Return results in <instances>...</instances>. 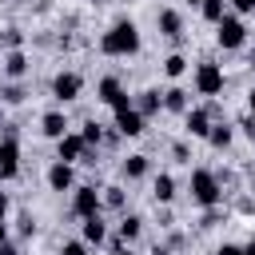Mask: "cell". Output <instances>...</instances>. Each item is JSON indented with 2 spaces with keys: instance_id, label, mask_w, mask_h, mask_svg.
Masks as SVG:
<instances>
[{
  "instance_id": "6da1fadb",
  "label": "cell",
  "mask_w": 255,
  "mask_h": 255,
  "mask_svg": "<svg viewBox=\"0 0 255 255\" xmlns=\"http://www.w3.org/2000/svg\"><path fill=\"white\" fill-rule=\"evenodd\" d=\"M100 52H104V56H135V52H139V28H135L131 20H116V24L104 32Z\"/></svg>"
},
{
  "instance_id": "7a4b0ae2",
  "label": "cell",
  "mask_w": 255,
  "mask_h": 255,
  "mask_svg": "<svg viewBox=\"0 0 255 255\" xmlns=\"http://www.w3.org/2000/svg\"><path fill=\"white\" fill-rule=\"evenodd\" d=\"M187 187H191V199H195L203 211H207V207H215V203L223 199V183H219V175H215V171H207V167H195Z\"/></svg>"
},
{
  "instance_id": "3957f363",
  "label": "cell",
  "mask_w": 255,
  "mask_h": 255,
  "mask_svg": "<svg viewBox=\"0 0 255 255\" xmlns=\"http://www.w3.org/2000/svg\"><path fill=\"white\" fill-rule=\"evenodd\" d=\"M20 175V135L8 128L0 135V179H16Z\"/></svg>"
},
{
  "instance_id": "277c9868",
  "label": "cell",
  "mask_w": 255,
  "mask_h": 255,
  "mask_svg": "<svg viewBox=\"0 0 255 255\" xmlns=\"http://www.w3.org/2000/svg\"><path fill=\"white\" fill-rule=\"evenodd\" d=\"M243 40H247V28H243L239 16H223V20L215 24V44H219V48L235 52V48H243Z\"/></svg>"
},
{
  "instance_id": "5b68a950",
  "label": "cell",
  "mask_w": 255,
  "mask_h": 255,
  "mask_svg": "<svg viewBox=\"0 0 255 255\" xmlns=\"http://www.w3.org/2000/svg\"><path fill=\"white\" fill-rule=\"evenodd\" d=\"M195 92H199V96H219V92H223V72H219V64H211V60L195 64Z\"/></svg>"
},
{
  "instance_id": "8992f818",
  "label": "cell",
  "mask_w": 255,
  "mask_h": 255,
  "mask_svg": "<svg viewBox=\"0 0 255 255\" xmlns=\"http://www.w3.org/2000/svg\"><path fill=\"white\" fill-rule=\"evenodd\" d=\"M96 96H100V100H104L112 112H120V108H131V104H135V100L124 92V84H120L116 76H104V80H100V88H96Z\"/></svg>"
},
{
  "instance_id": "52a82bcc",
  "label": "cell",
  "mask_w": 255,
  "mask_h": 255,
  "mask_svg": "<svg viewBox=\"0 0 255 255\" xmlns=\"http://www.w3.org/2000/svg\"><path fill=\"white\" fill-rule=\"evenodd\" d=\"M60 147H56V159L60 163H84V151H88V143H84V135L80 131H68L64 139H56Z\"/></svg>"
},
{
  "instance_id": "ba28073f",
  "label": "cell",
  "mask_w": 255,
  "mask_h": 255,
  "mask_svg": "<svg viewBox=\"0 0 255 255\" xmlns=\"http://www.w3.org/2000/svg\"><path fill=\"white\" fill-rule=\"evenodd\" d=\"M80 92H84V80H80L76 72H60V76L52 80V96H56L60 104H72Z\"/></svg>"
},
{
  "instance_id": "9c48e42d",
  "label": "cell",
  "mask_w": 255,
  "mask_h": 255,
  "mask_svg": "<svg viewBox=\"0 0 255 255\" xmlns=\"http://www.w3.org/2000/svg\"><path fill=\"white\" fill-rule=\"evenodd\" d=\"M100 191L96 187H76V195H72V215H80V219H88V215H100Z\"/></svg>"
},
{
  "instance_id": "30bf717a",
  "label": "cell",
  "mask_w": 255,
  "mask_h": 255,
  "mask_svg": "<svg viewBox=\"0 0 255 255\" xmlns=\"http://www.w3.org/2000/svg\"><path fill=\"white\" fill-rule=\"evenodd\" d=\"M116 131H120V135H128V139L143 135V116H139L135 108H124V112H116Z\"/></svg>"
},
{
  "instance_id": "8fae6325",
  "label": "cell",
  "mask_w": 255,
  "mask_h": 255,
  "mask_svg": "<svg viewBox=\"0 0 255 255\" xmlns=\"http://www.w3.org/2000/svg\"><path fill=\"white\" fill-rule=\"evenodd\" d=\"M183 124H187V131H191L195 139H207V135H211V112H207V108H191V112L183 116Z\"/></svg>"
},
{
  "instance_id": "7c38bea8",
  "label": "cell",
  "mask_w": 255,
  "mask_h": 255,
  "mask_svg": "<svg viewBox=\"0 0 255 255\" xmlns=\"http://www.w3.org/2000/svg\"><path fill=\"white\" fill-rule=\"evenodd\" d=\"M155 24H159V36H167V40H175V36L183 32V16H179L175 8H163V12L155 16Z\"/></svg>"
},
{
  "instance_id": "4fadbf2b",
  "label": "cell",
  "mask_w": 255,
  "mask_h": 255,
  "mask_svg": "<svg viewBox=\"0 0 255 255\" xmlns=\"http://www.w3.org/2000/svg\"><path fill=\"white\" fill-rule=\"evenodd\" d=\"M40 131H44L48 139H64V135H68V120H64V112H44Z\"/></svg>"
},
{
  "instance_id": "5bb4252c",
  "label": "cell",
  "mask_w": 255,
  "mask_h": 255,
  "mask_svg": "<svg viewBox=\"0 0 255 255\" xmlns=\"http://www.w3.org/2000/svg\"><path fill=\"white\" fill-rule=\"evenodd\" d=\"M80 231H84V243H88V247H100V243L108 239V227H104L100 215H88V219L80 223Z\"/></svg>"
},
{
  "instance_id": "9a60e30c",
  "label": "cell",
  "mask_w": 255,
  "mask_h": 255,
  "mask_svg": "<svg viewBox=\"0 0 255 255\" xmlns=\"http://www.w3.org/2000/svg\"><path fill=\"white\" fill-rule=\"evenodd\" d=\"M48 187H52V191H68V187H72V163H60V159H56V163L48 167Z\"/></svg>"
},
{
  "instance_id": "2e32d148",
  "label": "cell",
  "mask_w": 255,
  "mask_h": 255,
  "mask_svg": "<svg viewBox=\"0 0 255 255\" xmlns=\"http://www.w3.org/2000/svg\"><path fill=\"white\" fill-rule=\"evenodd\" d=\"M4 76L8 80H24L28 76V56L24 52H8L4 56Z\"/></svg>"
},
{
  "instance_id": "e0dca14e",
  "label": "cell",
  "mask_w": 255,
  "mask_h": 255,
  "mask_svg": "<svg viewBox=\"0 0 255 255\" xmlns=\"http://www.w3.org/2000/svg\"><path fill=\"white\" fill-rule=\"evenodd\" d=\"M163 108H167V112H183V116H187V112H191V100H187V92H183V88H167V92H163Z\"/></svg>"
},
{
  "instance_id": "ac0fdd59",
  "label": "cell",
  "mask_w": 255,
  "mask_h": 255,
  "mask_svg": "<svg viewBox=\"0 0 255 255\" xmlns=\"http://www.w3.org/2000/svg\"><path fill=\"white\" fill-rule=\"evenodd\" d=\"M159 108H163V96H159V92H151V88H147V92H139V96H135V112H139V116H155Z\"/></svg>"
},
{
  "instance_id": "d6986e66",
  "label": "cell",
  "mask_w": 255,
  "mask_h": 255,
  "mask_svg": "<svg viewBox=\"0 0 255 255\" xmlns=\"http://www.w3.org/2000/svg\"><path fill=\"white\" fill-rule=\"evenodd\" d=\"M151 195H155V203H171V199H175V179H171L167 171H163V175H155Z\"/></svg>"
},
{
  "instance_id": "ffe728a7",
  "label": "cell",
  "mask_w": 255,
  "mask_h": 255,
  "mask_svg": "<svg viewBox=\"0 0 255 255\" xmlns=\"http://www.w3.org/2000/svg\"><path fill=\"white\" fill-rule=\"evenodd\" d=\"M139 231H143V219H139V215H124V219H120V239H124V243L139 239Z\"/></svg>"
},
{
  "instance_id": "44dd1931",
  "label": "cell",
  "mask_w": 255,
  "mask_h": 255,
  "mask_svg": "<svg viewBox=\"0 0 255 255\" xmlns=\"http://www.w3.org/2000/svg\"><path fill=\"white\" fill-rule=\"evenodd\" d=\"M124 175L128 179H143L147 175V155H128L124 159Z\"/></svg>"
},
{
  "instance_id": "7402d4cb",
  "label": "cell",
  "mask_w": 255,
  "mask_h": 255,
  "mask_svg": "<svg viewBox=\"0 0 255 255\" xmlns=\"http://www.w3.org/2000/svg\"><path fill=\"white\" fill-rule=\"evenodd\" d=\"M199 12H203V20H207V24H219V20L227 16V12H223V0H203V4H199Z\"/></svg>"
},
{
  "instance_id": "603a6c76",
  "label": "cell",
  "mask_w": 255,
  "mask_h": 255,
  "mask_svg": "<svg viewBox=\"0 0 255 255\" xmlns=\"http://www.w3.org/2000/svg\"><path fill=\"white\" fill-rule=\"evenodd\" d=\"M163 72H167V76H171V80H179V76H183V72H187V60H183V56H179V52H171V56H167V60H163Z\"/></svg>"
},
{
  "instance_id": "cb8c5ba5",
  "label": "cell",
  "mask_w": 255,
  "mask_h": 255,
  "mask_svg": "<svg viewBox=\"0 0 255 255\" xmlns=\"http://www.w3.org/2000/svg\"><path fill=\"white\" fill-rule=\"evenodd\" d=\"M207 143H211V147H227V143H231V128H227V124H211Z\"/></svg>"
},
{
  "instance_id": "d4e9b609",
  "label": "cell",
  "mask_w": 255,
  "mask_h": 255,
  "mask_svg": "<svg viewBox=\"0 0 255 255\" xmlns=\"http://www.w3.org/2000/svg\"><path fill=\"white\" fill-rule=\"evenodd\" d=\"M80 135H84V143H88V147H96V143H100V139H104V128H100V124H96V120H88V124H84V131H80Z\"/></svg>"
},
{
  "instance_id": "484cf974",
  "label": "cell",
  "mask_w": 255,
  "mask_h": 255,
  "mask_svg": "<svg viewBox=\"0 0 255 255\" xmlns=\"http://www.w3.org/2000/svg\"><path fill=\"white\" fill-rule=\"evenodd\" d=\"M100 199H104L108 207H124V187H104Z\"/></svg>"
},
{
  "instance_id": "4316f807",
  "label": "cell",
  "mask_w": 255,
  "mask_h": 255,
  "mask_svg": "<svg viewBox=\"0 0 255 255\" xmlns=\"http://www.w3.org/2000/svg\"><path fill=\"white\" fill-rule=\"evenodd\" d=\"M0 100H4V104H24V88H20V84H8V88L0 92Z\"/></svg>"
},
{
  "instance_id": "83f0119b",
  "label": "cell",
  "mask_w": 255,
  "mask_h": 255,
  "mask_svg": "<svg viewBox=\"0 0 255 255\" xmlns=\"http://www.w3.org/2000/svg\"><path fill=\"white\" fill-rule=\"evenodd\" d=\"M60 255H92V251H88V243H84V239H68V243L60 247Z\"/></svg>"
},
{
  "instance_id": "f1b7e54d",
  "label": "cell",
  "mask_w": 255,
  "mask_h": 255,
  "mask_svg": "<svg viewBox=\"0 0 255 255\" xmlns=\"http://www.w3.org/2000/svg\"><path fill=\"white\" fill-rule=\"evenodd\" d=\"M20 40H24V36H20L16 28H8V32H4V44H8V52H20Z\"/></svg>"
},
{
  "instance_id": "f546056e",
  "label": "cell",
  "mask_w": 255,
  "mask_h": 255,
  "mask_svg": "<svg viewBox=\"0 0 255 255\" xmlns=\"http://www.w3.org/2000/svg\"><path fill=\"white\" fill-rule=\"evenodd\" d=\"M36 231V219L32 215H20V235H32Z\"/></svg>"
},
{
  "instance_id": "4dcf8cb0",
  "label": "cell",
  "mask_w": 255,
  "mask_h": 255,
  "mask_svg": "<svg viewBox=\"0 0 255 255\" xmlns=\"http://www.w3.org/2000/svg\"><path fill=\"white\" fill-rule=\"evenodd\" d=\"M215 255H243V247H235V243H223V247H215Z\"/></svg>"
},
{
  "instance_id": "1f68e13d",
  "label": "cell",
  "mask_w": 255,
  "mask_h": 255,
  "mask_svg": "<svg viewBox=\"0 0 255 255\" xmlns=\"http://www.w3.org/2000/svg\"><path fill=\"white\" fill-rule=\"evenodd\" d=\"M235 4V12H255V0H231Z\"/></svg>"
},
{
  "instance_id": "d6a6232c",
  "label": "cell",
  "mask_w": 255,
  "mask_h": 255,
  "mask_svg": "<svg viewBox=\"0 0 255 255\" xmlns=\"http://www.w3.org/2000/svg\"><path fill=\"white\" fill-rule=\"evenodd\" d=\"M0 255H20V247H16V243H4V247H0Z\"/></svg>"
},
{
  "instance_id": "836d02e7",
  "label": "cell",
  "mask_w": 255,
  "mask_h": 255,
  "mask_svg": "<svg viewBox=\"0 0 255 255\" xmlns=\"http://www.w3.org/2000/svg\"><path fill=\"white\" fill-rule=\"evenodd\" d=\"M243 131H247V135L255 139V120H243Z\"/></svg>"
},
{
  "instance_id": "e575fe53",
  "label": "cell",
  "mask_w": 255,
  "mask_h": 255,
  "mask_svg": "<svg viewBox=\"0 0 255 255\" xmlns=\"http://www.w3.org/2000/svg\"><path fill=\"white\" fill-rule=\"evenodd\" d=\"M4 215H8V195L0 191V219H4Z\"/></svg>"
},
{
  "instance_id": "d590c367",
  "label": "cell",
  "mask_w": 255,
  "mask_h": 255,
  "mask_svg": "<svg viewBox=\"0 0 255 255\" xmlns=\"http://www.w3.org/2000/svg\"><path fill=\"white\" fill-rule=\"evenodd\" d=\"M8 243V227H4V219H0V247Z\"/></svg>"
},
{
  "instance_id": "8d00e7d4",
  "label": "cell",
  "mask_w": 255,
  "mask_h": 255,
  "mask_svg": "<svg viewBox=\"0 0 255 255\" xmlns=\"http://www.w3.org/2000/svg\"><path fill=\"white\" fill-rule=\"evenodd\" d=\"M243 255H255V239H251V243H247V247H243Z\"/></svg>"
},
{
  "instance_id": "74e56055",
  "label": "cell",
  "mask_w": 255,
  "mask_h": 255,
  "mask_svg": "<svg viewBox=\"0 0 255 255\" xmlns=\"http://www.w3.org/2000/svg\"><path fill=\"white\" fill-rule=\"evenodd\" d=\"M151 255H167V247H155V251H151Z\"/></svg>"
},
{
  "instance_id": "f35d334b",
  "label": "cell",
  "mask_w": 255,
  "mask_h": 255,
  "mask_svg": "<svg viewBox=\"0 0 255 255\" xmlns=\"http://www.w3.org/2000/svg\"><path fill=\"white\" fill-rule=\"evenodd\" d=\"M247 104H251V112H255V92H251V96H247Z\"/></svg>"
},
{
  "instance_id": "ab89813d",
  "label": "cell",
  "mask_w": 255,
  "mask_h": 255,
  "mask_svg": "<svg viewBox=\"0 0 255 255\" xmlns=\"http://www.w3.org/2000/svg\"><path fill=\"white\" fill-rule=\"evenodd\" d=\"M120 255H135V251H131V247H124V251H120Z\"/></svg>"
},
{
  "instance_id": "60d3db41",
  "label": "cell",
  "mask_w": 255,
  "mask_h": 255,
  "mask_svg": "<svg viewBox=\"0 0 255 255\" xmlns=\"http://www.w3.org/2000/svg\"><path fill=\"white\" fill-rule=\"evenodd\" d=\"M187 4H203V0H187Z\"/></svg>"
},
{
  "instance_id": "b9f144b4",
  "label": "cell",
  "mask_w": 255,
  "mask_h": 255,
  "mask_svg": "<svg viewBox=\"0 0 255 255\" xmlns=\"http://www.w3.org/2000/svg\"><path fill=\"white\" fill-rule=\"evenodd\" d=\"M251 191H255V175H251Z\"/></svg>"
},
{
  "instance_id": "7bdbcfd3",
  "label": "cell",
  "mask_w": 255,
  "mask_h": 255,
  "mask_svg": "<svg viewBox=\"0 0 255 255\" xmlns=\"http://www.w3.org/2000/svg\"><path fill=\"white\" fill-rule=\"evenodd\" d=\"M0 92H4V88H0Z\"/></svg>"
}]
</instances>
